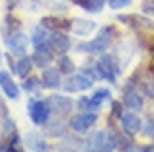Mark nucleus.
Returning <instances> with one entry per match:
<instances>
[{"label": "nucleus", "mask_w": 154, "mask_h": 152, "mask_svg": "<svg viewBox=\"0 0 154 152\" xmlns=\"http://www.w3.org/2000/svg\"><path fill=\"white\" fill-rule=\"evenodd\" d=\"M109 47V35H105V31L100 37H96L94 41H90L88 45H80V49H86L90 53H103L105 49Z\"/></svg>", "instance_id": "obj_11"}, {"label": "nucleus", "mask_w": 154, "mask_h": 152, "mask_svg": "<svg viewBox=\"0 0 154 152\" xmlns=\"http://www.w3.org/2000/svg\"><path fill=\"white\" fill-rule=\"evenodd\" d=\"M125 105L131 107L133 111H137V109H140V107L144 105V99L140 98V94H137V90L127 88V90H125Z\"/></svg>", "instance_id": "obj_13"}, {"label": "nucleus", "mask_w": 154, "mask_h": 152, "mask_svg": "<svg viewBox=\"0 0 154 152\" xmlns=\"http://www.w3.org/2000/svg\"><path fill=\"white\" fill-rule=\"evenodd\" d=\"M109 98H111V92H109V90H105V88H103V90H98L94 96H92V99H94V102L98 103V105H102L105 99H109Z\"/></svg>", "instance_id": "obj_20"}, {"label": "nucleus", "mask_w": 154, "mask_h": 152, "mask_svg": "<svg viewBox=\"0 0 154 152\" xmlns=\"http://www.w3.org/2000/svg\"><path fill=\"white\" fill-rule=\"evenodd\" d=\"M125 152H144V148H140L139 144H131V146H127Z\"/></svg>", "instance_id": "obj_25"}, {"label": "nucleus", "mask_w": 154, "mask_h": 152, "mask_svg": "<svg viewBox=\"0 0 154 152\" xmlns=\"http://www.w3.org/2000/svg\"><path fill=\"white\" fill-rule=\"evenodd\" d=\"M144 88H146V94H150L154 98V80H148V82H144Z\"/></svg>", "instance_id": "obj_24"}, {"label": "nucleus", "mask_w": 154, "mask_h": 152, "mask_svg": "<svg viewBox=\"0 0 154 152\" xmlns=\"http://www.w3.org/2000/svg\"><path fill=\"white\" fill-rule=\"evenodd\" d=\"M2 152H4V150H2Z\"/></svg>", "instance_id": "obj_30"}, {"label": "nucleus", "mask_w": 154, "mask_h": 152, "mask_svg": "<svg viewBox=\"0 0 154 152\" xmlns=\"http://www.w3.org/2000/svg\"><path fill=\"white\" fill-rule=\"evenodd\" d=\"M70 27L74 29L76 35H88V33H90V31L96 27V23L90 22V20H80V18H76L74 22L70 23Z\"/></svg>", "instance_id": "obj_14"}, {"label": "nucleus", "mask_w": 154, "mask_h": 152, "mask_svg": "<svg viewBox=\"0 0 154 152\" xmlns=\"http://www.w3.org/2000/svg\"><path fill=\"white\" fill-rule=\"evenodd\" d=\"M107 2H109V0H107Z\"/></svg>", "instance_id": "obj_29"}, {"label": "nucleus", "mask_w": 154, "mask_h": 152, "mask_svg": "<svg viewBox=\"0 0 154 152\" xmlns=\"http://www.w3.org/2000/svg\"><path fill=\"white\" fill-rule=\"evenodd\" d=\"M29 117L33 119V123L37 125H45L49 121V109L51 105L45 102H39V99H29Z\"/></svg>", "instance_id": "obj_1"}, {"label": "nucleus", "mask_w": 154, "mask_h": 152, "mask_svg": "<svg viewBox=\"0 0 154 152\" xmlns=\"http://www.w3.org/2000/svg\"><path fill=\"white\" fill-rule=\"evenodd\" d=\"M41 26L45 27V29H63V27H68L70 23L63 22V20H59V18H43Z\"/></svg>", "instance_id": "obj_15"}, {"label": "nucleus", "mask_w": 154, "mask_h": 152, "mask_svg": "<svg viewBox=\"0 0 154 152\" xmlns=\"http://www.w3.org/2000/svg\"><path fill=\"white\" fill-rule=\"evenodd\" d=\"M131 4V0H109V6L113 8V10H119V8H125Z\"/></svg>", "instance_id": "obj_22"}, {"label": "nucleus", "mask_w": 154, "mask_h": 152, "mask_svg": "<svg viewBox=\"0 0 154 152\" xmlns=\"http://www.w3.org/2000/svg\"><path fill=\"white\" fill-rule=\"evenodd\" d=\"M98 68H100L102 78H107V80H111V82L117 78V74L121 72V65L115 61V57H111V55H105L102 61H100Z\"/></svg>", "instance_id": "obj_2"}, {"label": "nucleus", "mask_w": 154, "mask_h": 152, "mask_svg": "<svg viewBox=\"0 0 154 152\" xmlns=\"http://www.w3.org/2000/svg\"><path fill=\"white\" fill-rule=\"evenodd\" d=\"M121 123H123V129L131 135L139 133L140 127H143V121H140V117L137 113H125L123 117H121Z\"/></svg>", "instance_id": "obj_10"}, {"label": "nucleus", "mask_w": 154, "mask_h": 152, "mask_svg": "<svg viewBox=\"0 0 154 152\" xmlns=\"http://www.w3.org/2000/svg\"><path fill=\"white\" fill-rule=\"evenodd\" d=\"M51 47H49V43H45V45H41V47H37V51H35V55H33V59L31 61L35 62L37 66H47L49 62L53 61V53H51Z\"/></svg>", "instance_id": "obj_9"}, {"label": "nucleus", "mask_w": 154, "mask_h": 152, "mask_svg": "<svg viewBox=\"0 0 154 152\" xmlns=\"http://www.w3.org/2000/svg\"><path fill=\"white\" fill-rule=\"evenodd\" d=\"M33 43H35V47H41V45H45V43H49V39H47L45 31L39 29V27L33 31Z\"/></svg>", "instance_id": "obj_19"}, {"label": "nucleus", "mask_w": 154, "mask_h": 152, "mask_svg": "<svg viewBox=\"0 0 154 152\" xmlns=\"http://www.w3.org/2000/svg\"><path fill=\"white\" fill-rule=\"evenodd\" d=\"M146 133H148V135H150V137L154 138V121L148 123V131H146Z\"/></svg>", "instance_id": "obj_26"}, {"label": "nucleus", "mask_w": 154, "mask_h": 152, "mask_svg": "<svg viewBox=\"0 0 154 152\" xmlns=\"http://www.w3.org/2000/svg\"><path fill=\"white\" fill-rule=\"evenodd\" d=\"M49 47L55 51V53L63 55V53H66V51L70 49V39H68L64 33H59V31H57L55 35L49 37Z\"/></svg>", "instance_id": "obj_8"}, {"label": "nucleus", "mask_w": 154, "mask_h": 152, "mask_svg": "<svg viewBox=\"0 0 154 152\" xmlns=\"http://www.w3.org/2000/svg\"><path fill=\"white\" fill-rule=\"evenodd\" d=\"M102 4H103V0H88L82 8L88 10V12H100L102 10Z\"/></svg>", "instance_id": "obj_21"}, {"label": "nucleus", "mask_w": 154, "mask_h": 152, "mask_svg": "<svg viewBox=\"0 0 154 152\" xmlns=\"http://www.w3.org/2000/svg\"><path fill=\"white\" fill-rule=\"evenodd\" d=\"M59 70L64 72V74H72L74 72V62H72L68 57H60L59 59Z\"/></svg>", "instance_id": "obj_18"}, {"label": "nucleus", "mask_w": 154, "mask_h": 152, "mask_svg": "<svg viewBox=\"0 0 154 152\" xmlns=\"http://www.w3.org/2000/svg\"><path fill=\"white\" fill-rule=\"evenodd\" d=\"M60 84V70L59 68H45L41 76V86L43 88H59Z\"/></svg>", "instance_id": "obj_12"}, {"label": "nucleus", "mask_w": 154, "mask_h": 152, "mask_svg": "<svg viewBox=\"0 0 154 152\" xmlns=\"http://www.w3.org/2000/svg\"><path fill=\"white\" fill-rule=\"evenodd\" d=\"M0 62H2V55H0Z\"/></svg>", "instance_id": "obj_28"}, {"label": "nucleus", "mask_w": 154, "mask_h": 152, "mask_svg": "<svg viewBox=\"0 0 154 152\" xmlns=\"http://www.w3.org/2000/svg\"><path fill=\"white\" fill-rule=\"evenodd\" d=\"M72 2H74V4H80V6H84V4H86L88 0H72Z\"/></svg>", "instance_id": "obj_27"}, {"label": "nucleus", "mask_w": 154, "mask_h": 152, "mask_svg": "<svg viewBox=\"0 0 154 152\" xmlns=\"http://www.w3.org/2000/svg\"><path fill=\"white\" fill-rule=\"evenodd\" d=\"M0 86H2L4 94L10 99H18L20 98V88L16 86V82L12 80V76L8 72H0Z\"/></svg>", "instance_id": "obj_7"}, {"label": "nucleus", "mask_w": 154, "mask_h": 152, "mask_svg": "<svg viewBox=\"0 0 154 152\" xmlns=\"http://www.w3.org/2000/svg\"><path fill=\"white\" fill-rule=\"evenodd\" d=\"M49 105H51V109L55 111V113H70V109H72V99L70 98H66V96H51V99H49Z\"/></svg>", "instance_id": "obj_6"}, {"label": "nucleus", "mask_w": 154, "mask_h": 152, "mask_svg": "<svg viewBox=\"0 0 154 152\" xmlns=\"http://www.w3.org/2000/svg\"><path fill=\"white\" fill-rule=\"evenodd\" d=\"M39 86H41V80H37V78H29L26 82V90H37Z\"/></svg>", "instance_id": "obj_23"}, {"label": "nucleus", "mask_w": 154, "mask_h": 152, "mask_svg": "<svg viewBox=\"0 0 154 152\" xmlns=\"http://www.w3.org/2000/svg\"><path fill=\"white\" fill-rule=\"evenodd\" d=\"M31 65H33V61H31V59L22 57V61L16 65V72L22 76V78H26V76L29 74V70H31Z\"/></svg>", "instance_id": "obj_16"}, {"label": "nucleus", "mask_w": 154, "mask_h": 152, "mask_svg": "<svg viewBox=\"0 0 154 152\" xmlns=\"http://www.w3.org/2000/svg\"><path fill=\"white\" fill-rule=\"evenodd\" d=\"M96 119H98L96 113H88V111H84V113H78V115H74V117L70 119V127L76 131V133H84V131H88L96 123Z\"/></svg>", "instance_id": "obj_3"}, {"label": "nucleus", "mask_w": 154, "mask_h": 152, "mask_svg": "<svg viewBox=\"0 0 154 152\" xmlns=\"http://www.w3.org/2000/svg\"><path fill=\"white\" fill-rule=\"evenodd\" d=\"M78 107H80V109H84V111H88V113H96V111L100 109V105L92 98H82L78 102Z\"/></svg>", "instance_id": "obj_17"}, {"label": "nucleus", "mask_w": 154, "mask_h": 152, "mask_svg": "<svg viewBox=\"0 0 154 152\" xmlns=\"http://www.w3.org/2000/svg\"><path fill=\"white\" fill-rule=\"evenodd\" d=\"M90 86H92V78L86 72L84 74H74L64 82V90L66 92H82V90H88Z\"/></svg>", "instance_id": "obj_4"}, {"label": "nucleus", "mask_w": 154, "mask_h": 152, "mask_svg": "<svg viewBox=\"0 0 154 152\" xmlns=\"http://www.w3.org/2000/svg\"><path fill=\"white\" fill-rule=\"evenodd\" d=\"M8 47L14 55H23L27 51V37L22 31H16L12 33V37H8Z\"/></svg>", "instance_id": "obj_5"}]
</instances>
